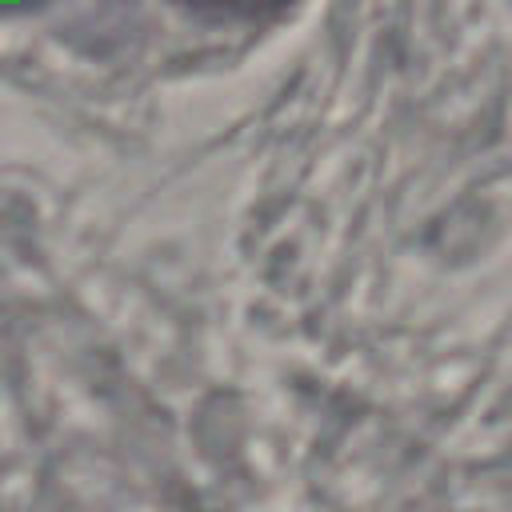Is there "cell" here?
I'll use <instances>...</instances> for the list:
<instances>
[{"instance_id": "6da1fadb", "label": "cell", "mask_w": 512, "mask_h": 512, "mask_svg": "<svg viewBox=\"0 0 512 512\" xmlns=\"http://www.w3.org/2000/svg\"><path fill=\"white\" fill-rule=\"evenodd\" d=\"M188 12L212 16V20H268L276 12H284L292 0H176Z\"/></svg>"}]
</instances>
